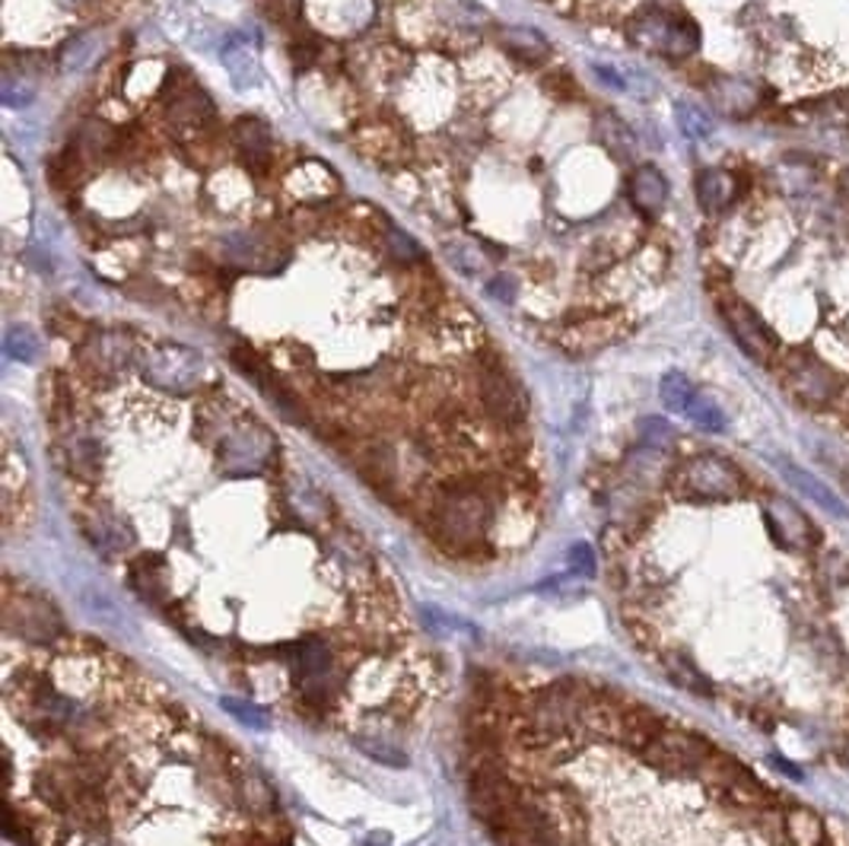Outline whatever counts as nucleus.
<instances>
[{
  "mask_svg": "<svg viewBox=\"0 0 849 846\" xmlns=\"http://www.w3.org/2000/svg\"><path fill=\"white\" fill-rule=\"evenodd\" d=\"M659 395L668 411H675V414H687V407H690V401H694V395H697V389H694V385H690V379L681 376V373H668V376L661 379Z\"/></svg>",
  "mask_w": 849,
  "mask_h": 846,
  "instance_id": "23",
  "label": "nucleus"
},
{
  "mask_svg": "<svg viewBox=\"0 0 849 846\" xmlns=\"http://www.w3.org/2000/svg\"><path fill=\"white\" fill-rule=\"evenodd\" d=\"M131 348H134V341H131L128 331H93V334L83 341V348H80V360H83V366H87L93 376H115V373H121V370L128 366Z\"/></svg>",
  "mask_w": 849,
  "mask_h": 846,
  "instance_id": "6",
  "label": "nucleus"
},
{
  "mask_svg": "<svg viewBox=\"0 0 849 846\" xmlns=\"http://www.w3.org/2000/svg\"><path fill=\"white\" fill-rule=\"evenodd\" d=\"M3 102L7 105H26V102H32V87H26V80H13L10 73H7V80H3Z\"/></svg>",
  "mask_w": 849,
  "mask_h": 846,
  "instance_id": "27",
  "label": "nucleus"
},
{
  "mask_svg": "<svg viewBox=\"0 0 849 846\" xmlns=\"http://www.w3.org/2000/svg\"><path fill=\"white\" fill-rule=\"evenodd\" d=\"M678 491L687 500H731L745 491V474L722 455H700L690 459L678 471Z\"/></svg>",
  "mask_w": 849,
  "mask_h": 846,
  "instance_id": "4",
  "label": "nucleus"
},
{
  "mask_svg": "<svg viewBox=\"0 0 849 846\" xmlns=\"http://www.w3.org/2000/svg\"><path fill=\"white\" fill-rule=\"evenodd\" d=\"M840 191H843V198L849 201V169H843V172H840Z\"/></svg>",
  "mask_w": 849,
  "mask_h": 846,
  "instance_id": "31",
  "label": "nucleus"
},
{
  "mask_svg": "<svg viewBox=\"0 0 849 846\" xmlns=\"http://www.w3.org/2000/svg\"><path fill=\"white\" fill-rule=\"evenodd\" d=\"M233 141H236L242 160L249 163V169H264L271 160V131L267 124L259 118H239L233 128Z\"/></svg>",
  "mask_w": 849,
  "mask_h": 846,
  "instance_id": "13",
  "label": "nucleus"
},
{
  "mask_svg": "<svg viewBox=\"0 0 849 846\" xmlns=\"http://www.w3.org/2000/svg\"><path fill=\"white\" fill-rule=\"evenodd\" d=\"M208 115H211V99L194 80L185 77V87H179V93L169 99V121L175 128H198Z\"/></svg>",
  "mask_w": 849,
  "mask_h": 846,
  "instance_id": "15",
  "label": "nucleus"
},
{
  "mask_svg": "<svg viewBox=\"0 0 849 846\" xmlns=\"http://www.w3.org/2000/svg\"><path fill=\"white\" fill-rule=\"evenodd\" d=\"M687 417L697 423V426L709 430V433H722V430H726V414H722V407H719L716 401L704 399V395H694L690 407H687Z\"/></svg>",
  "mask_w": 849,
  "mask_h": 846,
  "instance_id": "24",
  "label": "nucleus"
},
{
  "mask_svg": "<svg viewBox=\"0 0 849 846\" xmlns=\"http://www.w3.org/2000/svg\"><path fill=\"white\" fill-rule=\"evenodd\" d=\"M786 818V837H789V846H821L827 840L825 837V822L808 812V808H789Z\"/></svg>",
  "mask_w": 849,
  "mask_h": 846,
  "instance_id": "17",
  "label": "nucleus"
},
{
  "mask_svg": "<svg viewBox=\"0 0 849 846\" xmlns=\"http://www.w3.org/2000/svg\"><path fill=\"white\" fill-rule=\"evenodd\" d=\"M138 366L150 385H160L165 392H179V395L201 389L211 376V363L182 344H156L138 356Z\"/></svg>",
  "mask_w": 849,
  "mask_h": 846,
  "instance_id": "2",
  "label": "nucleus"
},
{
  "mask_svg": "<svg viewBox=\"0 0 849 846\" xmlns=\"http://www.w3.org/2000/svg\"><path fill=\"white\" fill-rule=\"evenodd\" d=\"M707 95L726 118H751L764 105V90L755 80L735 73H716L707 83Z\"/></svg>",
  "mask_w": 849,
  "mask_h": 846,
  "instance_id": "7",
  "label": "nucleus"
},
{
  "mask_svg": "<svg viewBox=\"0 0 849 846\" xmlns=\"http://www.w3.org/2000/svg\"><path fill=\"white\" fill-rule=\"evenodd\" d=\"M668 675H671V682L681 684L687 691H694V694H700V697H712V684H709L707 675H704L694 662H687L685 656L668 658Z\"/></svg>",
  "mask_w": 849,
  "mask_h": 846,
  "instance_id": "22",
  "label": "nucleus"
},
{
  "mask_svg": "<svg viewBox=\"0 0 849 846\" xmlns=\"http://www.w3.org/2000/svg\"><path fill=\"white\" fill-rule=\"evenodd\" d=\"M446 255L448 261L465 274V278H472V281H481V278H487V271H491V261L484 255V249L481 245H474L468 239H455V242H446Z\"/></svg>",
  "mask_w": 849,
  "mask_h": 846,
  "instance_id": "19",
  "label": "nucleus"
},
{
  "mask_svg": "<svg viewBox=\"0 0 849 846\" xmlns=\"http://www.w3.org/2000/svg\"><path fill=\"white\" fill-rule=\"evenodd\" d=\"M675 118H678V128L687 141H707L712 134V118L697 102H685V99L675 102Z\"/></svg>",
  "mask_w": 849,
  "mask_h": 846,
  "instance_id": "21",
  "label": "nucleus"
},
{
  "mask_svg": "<svg viewBox=\"0 0 849 846\" xmlns=\"http://www.w3.org/2000/svg\"><path fill=\"white\" fill-rule=\"evenodd\" d=\"M595 138L620 163L634 160V153H637V138H634L630 124L614 112H598L595 115Z\"/></svg>",
  "mask_w": 849,
  "mask_h": 846,
  "instance_id": "16",
  "label": "nucleus"
},
{
  "mask_svg": "<svg viewBox=\"0 0 849 846\" xmlns=\"http://www.w3.org/2000/svg\"><path fill=\"white\" fill-rule=\"evenodd\" d=\"M627 194H630L634 208H637L643 216H659V213L665 211V204H668V182H665L659 165H637L634 175H630V182H627Z\"/></svg>",
  "mask_w": 849,
  "mask_h": 846,
  "instance_id": "10",
  "label": "nucleus"
},
{
  "mask_svg": "<svg viewBox=\"0 0 849 846\" xmlns=\"http://www.w3.org/2000/svg\"><path fill=\"white\" fill-rule=\"evenodd\" d=\"M782 379L789 395L805 404V407H827L840 399L843 392V379L837 370H830L825 360L811 356V353H792L782 366Z\"/></svg>",
  "mask_w": 849,
  "mask_h": 846,
  "instance_id": "3",
  "label": "nucleus"
},
{
  "mask_svg": "<svg viewBox=\"0 0 849 846\" xmlns=\"http://www.w3.org/2000/svg\"><path fill=\"white\" fill-rule=\"evenodd\" d=\"M487 290L494 293L499 303H513V300H516L519 283L513 281L509 274H499V278H491V281H487Z\"/></svg>",
  "mask_w": 849,
  "mask_h": 846,
  "instance_id": "28",
  "label": "nucleus"
},
{
  "mask_svg": "<svg viewBox=\"0 0 849 846\" xmlns=\"http://www.w3.org/2000/svg\"><path fill=\"white\" fill-rule=\"evenodd\" d=\"M671 436V426L659 417H649V421H643V443H649V446H661L665 440Z\"/></svg>",
  "mask_w": 849,
  "mask_h": 846,
  "instance_id": "29",
  "label": "nucleus"
},
{
  "mask_svg": "<svg viewBox=\"0 0 849 846\" xmlns=\"http://www.w3.org/2000/svg\"><path fill=\"white\" fill-rule=\"evenodd\" d=\"M627 39L630 46L649 54H661L671 61H681L697 54L700 48V26L681 7L671 3H646L637 10L627 23Z\"/></svg>",
  "mask_w": 849,
  "mask_h": 846,
  "instance_id": "1",
  "label": "nucleus"
},
{
  "mask_svg": "<svg viewBox=\"0 0 849 846\" xmlns=\"http://www.w3.org/2000/svg\"><path fill=\"white\" fill-rule=\"evenodd\" d=\"M595 73H598V80H602V83H608V87H614V90H624V77L614 71V68L595 64Z\"/></svg>",
  "mask_w": 849,
  "mask_h": 846,
  "instance_id": "30",
  "label": "nucleus"
},
{
  "mask_svg": "<svg viewBox=\"0 0 849 846\" xmlns=\"http://www.w3.org/2000/svg\"><path fill=\"white\" fill-rule=\"evenodd\" d=\"M264 249H277V245L267 242V235H236V239H230L226 259L239 268H249V271H277L283 259L277 252H264Z\"/></svg>",
  "mask_w": 849,
  "mask_h": 846,
  "instance_id": "14",
  "label": "nucleus"
},
{
  "mask_svg": "<svg viewBox=\"0 0 849 846\" xmlns=\"http://www.w3.org/2000/svg\"><path fill=\"white\" fill-rule=\"evenodd\" d=\"M481 392H484V404L499 423H519L528 411V401L522 385L513 379V373H506L503 366H491L484 379H481Z\"/></svg>",
  "mask_w": 849,
  "mask_h": 846,
  "instance_id": "8",
  "label": "nucleus"
},
{
  "mask_svg": "<svg viewBox=\"0 0 849 846\" xmlns=\"http://www.w3.org/2000/svg\"><path fill=\"white\" fill-rule=\"evenodd\" d=\"M388 249H392V255L398 261H421L424 259V252H421V245L411 239V235H404L398 226H388Z\"/></svg>",
  "mask_w": 849,
  "mask_h": 846,
  "instance_id": "26",
  "label": "nucleus"
},
{
  "mask_svg": "<svg viewBox=\"0 0 849 846\" xmlns=\"http://www.w3.org/2000/svg\"><path fill=\"white\" fill-rule=\"evenodd\" d=\"M503 46L513 58H519L522 64H542L547 58V42H544L542 32L535 29H525V26H516V29H506L503 32Z\"/></svg>",
  "mask_w": 849,
  "mask_h": 846,
  "instance_id": "18",
  "label": "nucleus"
},
{
  "mask_svg": "<svg viewBox=\"0 0 849 846\" xmlns=\"http://www.w3.org/2000/svg\"><path fill=\"white\" fill-rule=\"evenodd\" d=\"M223 64L233 77L239 90H249L261 80V61H259V36L242 29V32H233L226 42H223Z\"/></svg>",
  "mask_w": 849,
  "mask_h": 846,
  "instance_id": "9",
  "label": "nucleus"
},
{
  "mask_svg": "<svg viewBox=\"0 0 849 846\" xmlns=\"http://www.w3.org/2000/svg\"><path fill=\"white\" fill-rule=\"evenodd\" d=\"M719 315H722L726 329L731 331L735 344L748 353L755 363H764V366H767V363L777 356L779 338L745 300H735V296L722 300V303H719Z\"/></svg>",
  "mask_w": 849,
  "mask_h": 846,
  "instance_id": "5",
  "label": "nucleus"
},
{
  "mask_svg": "<svg viewBox=\"0 0 849 846\" xmlns=\"http://www.w3.org/2000/svg\"><path fill=\"white\" fill-rule=\"evenodd\" d=\"M3 351L10 353L13 360L29 363V360H36V353H39V338L29 329H23V325H13V329L7 331V338H3Z\"/></svg>",
  "mask_w": 849,
  "mask_h": 846,
  "instance_id": "25",
  "label": "nucleus"
},
{
  "mask_svg": "<svg viewBox=\"0 0 849 846\" xmlns=\"http://www.w3.org/2000/svg\"><path fill=\"white\" fill-rule=\"evenodd\" d=\"M620 334H624V329L614 315H595V319H586L576 329H566L564 344L573 353H592L614 344Z\"/></svg>",
  "mask_w": 849,
  "mask_h": 846,
  "instance_id": "11",
  "label": "nucleus"
},
{
  "mask_svg": "<svg viewBox=\"0 0 849 846\" xmlns=\"http://www.w3.org/2000/svg\"><path fill=\"white\" fill-rule=\"evenodd\" d=\"M782 474L789 477V484H796L805 496H811L815 503H821L827 513H833V516H847V510H843V503L837 500V494H830L825 484L818 481V477H811L808 471L796 469V465H782Z\"/></svg>",
  "mask_w": 849,
  "mask_h": 846,
  "instance_id": "20",
  "label": "nucleus"
},
{
  "mask_svg": "<svg viewBox=\"0 0 849 846\" xmlns=\"http://www.w3.org/2000/svg\"><path fill=\"white\" fill-rule=\"evenodd\" d=\"M697 201L707 213L729 211L738 201V179L729 169H704L697 175Z\"/></svg>",
  "mask_w": 849,
  "mask_h": 846,
  "instance_id": "12",
  "label": "nucleus"
}]
</instances>
